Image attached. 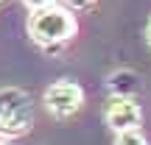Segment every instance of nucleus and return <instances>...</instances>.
<instances>
[{
	"mask_svg": "<svg viewBox=\"0 0 151 145\" xmlns=\"http://www.w3.org/2000/svg\"><path fill=\"white\" fill-rule=\"evenodd\" d=\"M146 36H148V45H151V20H148V28H146Z\"/></svg>",
	"mask_w": 151,
	"mask_h": 145,
	"instance_id": "nucleus-9",
	"label": "nucleus"
},
{
	"mask_svg": "<svg viewBox=\"0 0 151 145\" xmlns=\"http://www.w3.org/2000/svg\"><path fill=\"white\" fill-rule=\"evenodd\" d=\"M34 126V103L28 92L17 86L0 89V137L3 140H20Z\"/></svg>",
	"mask_w": 151,
	"mask_h": 145,
	"instance_id": "nucleus-2",
	"label": "nucleus"
},
{
	"mask_svg": "<svg viewBox=\"0 0 151 145\" xmlns=\"http://www.w3.org/2000/svg\"><path fill=\"white\" fill-rule=\"evenodd\" d=\"M22 6L31 11H42V9H50V6H56V0H22Z\"/></svg>",
	"mask_w": 151,
	"mask_h": 145,
	"instance_id": "nucleus-7",
	"label": "nucleus"
},
{
	"mask_svg": "<svg viewBox=\"0 0 151 145\" xmlns=\"http://www.w3.org/2000/svg\"><path fill=\"white\" fill-rule=\"evenodd\" d=\"M104 117H106V126L115 131V134H123V131L140 129L143 109H140V103H137L134 98H118V95H112L106 101Z\"/></svg>",
	"mask_w": 151,
	"mask_h": 145,
	"instance_id": "nucleus-4",
	"label": "nucleus"
},
{
	"mask_svg": "<svg viewBox=\"0 0 151 145\" xmlns=\"http://www.w3.org/2000/svg\"><path fill=\"white\" fill-rule=\"evenodd\" d=\"M81 103H84V89L70 78H62V81H56V84H50L45 89V106L59 120L73 117L81 109Z\"/></svg>",
	"mask_w": 151,
	"mask_h": 145,
	"instance_id": "nucleus-3",
	"label": "nucleus"
},
{
	"mask_svg": "<svg viewBox=\"0 0 151 145\" xmlns=\"http://www.w3.org/2000/svg\"><path fill=\"white\" fill-rule=\"evenodd\" d=\"M65 3L70 6V9H90L95 0H65Z\"/></svg>",
	"mask_w": 151,
	"mask_h": 145,
	"instance_id": "nucleus-8",
	"label": "nucleus"
},
{
	"mask_svg": "<svg viewBox=\"0 0 151 145\" xmlns=\"http://www.w3.org/2000/svg\"><path fill=\"white\" fill-rule=\"evenodd\" d=\"M106 86H109V92L118 95V98H134V92L140 89V78L132 70H115V73H109Z\"/></svg>",
	"mask_w": 151,
	"mask_h": 145,
	"instance_id": "nucleus-5",
	"label": "nucleus"
},
{
	"mask_svg": "<svg viewBox=\"0 0 151 145\" xmlns=\"http://www.w3.org/2000/svg\"><path fill=\"white\" fill-rule=\"evenodd\" d=\"M115 145H148V140H146V134H143L140 129H134V131L118 134V137H115Z\"/></svg>",
	"mask_w": 151,
	"mask_h": 145,
	"instance_id": "nucleus-6",
	"label": "nucleus"
},
{
	"mask_svg": "<svg viewBox=\"0 0 151 145\" xmlns=\"http://www.w3.org/2000/svg\"><path fill=\"white\" fill-rule=\"evenodd\" d=\"M78 31V22L65 6H50V9L34 11L28 20V36L45 50H59L65 42H70Z\"/></svg>",
	"mask_w": 151,
	"mask_h": 145,
	"instance_id": "nucleus-1",
	"label": "nucleus"
}]
</instances>
